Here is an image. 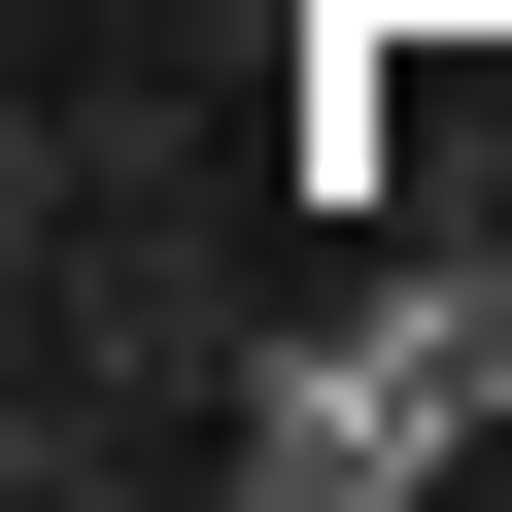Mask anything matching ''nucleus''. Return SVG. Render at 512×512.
<instances>
[{"label":"nucleus","instance_id":"f257e3e1","mask_svg":"<svg viewBox=\"0 0 512 512\" xmlns=\"http://www.w3.org/2000/svg\"><path fill=\"white\" fill-rule=\"evenodd\" d=\"M239 376H274V342H239L171 239L103 205V239H35V410H0V444H35V512H69V478H171V444H239Z\"/></svg>","mask_w":512,"mask_h":512},{"label":"nucleus","instance_id":"f03ea898","mask_svg":"<svg viewBox=\"0 0 512 512\" xmlns=\"http://www.w3.org/2000/svg\"><path fill=\"white\" fill-rule=\"evenodd\" d=\"M478 376H512V274H410V308H342V342H274V376H239V478H274V512L444 478V444H478Z\"/></svg>","mask_w":512,"mask_h":512}]
</instances>
